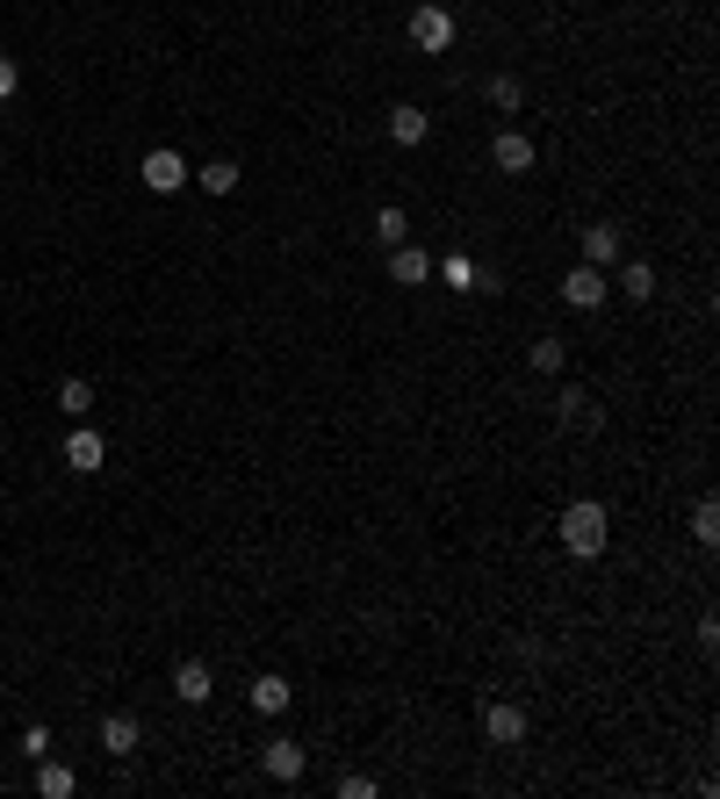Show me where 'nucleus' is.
Instances as JSON below:
<instances>
[{
	"label": "nucleus",
	"instance_id": "obj_7",
	"mask_svg": "<svg viewBox=\"0 0 720 799\" xmlns=\"http://www.w3.org/2000/svg\"><path fill=\"white\" fill-rule=\"evenodd\" d=\"M174 699L180 706H209V699H217V670H209L203 655H188V663L174 670Z\"/></svg>",
	"mask_w": 720,
	"mask_h": 799
},
{
	"label": "nucleus",
	"instance_id": "obj_18",
	"mask_svg": "<svg viewBox=\"0 0 720 799\" xmlns=\"http://www.w3.org/2000/svg\"><path fill=\"white\" fill-rule=\"evenodd\" d=\"M526 361H533V375H562V367H570V346L562 339H533Z\"/></svg>",
	"mask_w": 720,
	"mask_h": 799
},
{
	"label": "nucleus",
	"instance_id": "obj_8",
	"mask_svg": "<svg viewBox=\"0 0 720 799\" xmlns=\"http://www.w3.org/2000/svg\"><path fill=\"white\" fill-rule=\"evenodd\" d=\"M490 166H497V174H533V137L497 130L490 137Z\"/></svg>",
	"mask_w": 720,
	"mask_h": 799
},
{
	"label": "nucleus",
	"instance_id": "obj_12",
	"mask_svg": "<svg viewBox=\"0 0 720 799\" xmlns=\"http://www.w3.org/2000/svg\"><path fill=\"white\" fill-rule=\"evenodd\" d=\"M245 699H253V713L282 720L288 706H296V684H288V678H253V691H245Z\"/></svg>",
	"mask_w": 720,
	"mask_h": 799
},
{
	"label": "nucleus",
	"instance_id": "obj_21",
	"mask_svg": "<svg viewBox=\"0 0 720 799\" xmlns=\"http://www.w3.org/2000/svg\"><path fill=\"white\" fill-rule=\"evenodd\" d=\"M375 230H382V245H404V238H411V217L389 203V209H375Z\"/></svg>",
	"mask_w": 720,
	"mask_h": 799
},
{
	"label": "nucleus",
	"instance_id": "obj_10",
	"mask_svg": "<svg viewBox=\"0 0 720 799\" xmlns=\"http://www.w3.org/2000/svg\"><path fill=\"white\" fill-rule=\"evenodd\" d=\"M101 461H109V440L95 433V425H72V440H66V468H80V475H95Z\"/></svg>",
	"mask_w": 720,
	"mask_h": 799
},
{
	"label": "nucleus",
	"instance_id": "obj_11",
	"mask_svg": "<svg viewBox=\"0 0 720 799\" xmlns=\"http://www.w3.org/2000/svg\"><path fill=\"white\" fill-rule=\"evenodd\" d=\"M425 130H433V116H425L418 109V101H396V109H389V145H425Z\"/></svg>",
	"mask_w": 720,
	"mask_h": 799
},
{
	"label": "nucleus",
	"instance_id": "obj_5",
	"mask_svg": "<svg viewBox=\"0 0 720 799\" xmlns=\"http://www.w3.org/2000/svg\"><path fill=\"white\" fill-rule=\"evenodd\" d=\"M605 296H612L605 267H570V274H562V303H570V310H599Z\"/></svg>",
	"mask_w": 720,
	"mask_h": 799
},
{
	"label": "nucleus",
	"instance_id": "obj_26",
	"mask_svg": "<svg viewBox=\"0 0 720 799\" xmlns=\"http://www.w3.org/2000/svg\"><path fill=\"white\" fill-rule=\"evenodd\" d=\"M14 87H22V66H14V58H0V101H14Z\"/></svg>",
	"mask_w": 720,
	"mask_h": 799
},
{
	"label": "nucleus",
	"instance_id": "obj_15",
	"mask_svg": "<svg viewBox=\"0 0 720 799\" xmlns=\"http://www.w3.org/2000/svg\"><path fill=\"white\" fill-rule=\"evenodd\" d=\"M584 267H620V224H591L584 230Z\"/></svg>",
	"mask_w": 720,
	"mask_h": 799
},
{
	"label": "nucleus",
	"instance_id": "obj_16",
	"mask_svg": "<svg viewBox=\"0 0 720 799\" xmlns=\"http://www.w3.org/2000/svg\"><path fill=\"white\" fill-rule=\"evenodd\" d=\"M58 411H66V418H87V411H95V382L66 375V382H58Z\"/></svg>",
	"mask_w": 720,
	"mask_h": 799
},
{
	"label": "nucleus",
	"instance_id": "obj_14",
	"mask_svg": "<svg viewBox=\"0 0 720 799\" xmlns=\"http://www.w3.org/2000/svg\"><path fill=\"white\" fill-rule=\"evenodd\" d=\"M37 792L43 799H72V792H80V771L58 763V757H37Z\"/></svg>",
	"mask_w": 720,
	"mask_h": 799
},
{
	"label": "nucleus",
	"instance_id": "obj_24",
	"mask_svg": "<svg viewBox=\"0 0 720 799\" xmlns=\"http://www.w3.org/2000/svg\"><path fill=\"white\" fill-rule=\"evenodd\" d=\"M332 792H339V799H375L382 786H375V778H361V771H354V778H339V786H332Z\"/></svg>",
	"mask_w": 720,
	"mask_h": 799
},
{
	"label": "nucleus",
	"instance_id": "obj_2",
	"mask_svg": "<svg viewBox=\"0 0 720 799\" xmlns=\"http://www.w3.org/2000/svg\"><path fill=\"white\" fill-rule=\"evenodd\" d=\"M411 51H425V58L454 51V14L440 8V0H425V8H411Z\"/></svg>",
	"mask_w": 720,
	"mask_h": 799
},
{
	"label": "nucleus",
	"instance_id": "obj_9",
	"mask_svg": "<svg viewBox=\"0 0 720 799\" xmlns=\"http://www.w3.org/2000/svg\"><path fill=\"white\" fill-rule=\"evenodd\" d=\"M389 282L396 288H425L433 282V253H418V245H389Z\"/></svg>",
	"mask_w": 720,
	"mask_h": 799
},
{
	"label": "nucleus",
	"instance_id": "obj_4",
	"mask_svg": "<svg viewBox=\"0 0 720 799\" xmlns=\"http://www.w3.org/2000/svg\"><path fill=\"white\" fill-rule=\"evenodd\" d=\"M137 180H145L151 195H174V188H188V159H180L174 145H159V151H145V166H137Z\"/></svg>",
	"mask_w": 720,
	"mask_h": 799
},
{
	"label": "nucleus",
	"instance_id": "obj_20",
	"mask_svg": "<svg viewBox=\"0 0 720 799\" xmlns=\"http://www.w3.org/2000/svg\"><path fill=\"white\" fill-rule=\"evenodd\" d=\"M692 541H707V548L720 541V504H713V497H699V504H692Z\"/></svg>",
	"mask_w": 720,
	"mask_h": 799
},
{
	"label": "nucleus",
	"instance_id": "obj_25",
	"mask_svg": "<svg viewBox=\"0 0 720 799\" xmlns=\"http://www.w3.org/2000/svg\"><path fill=\"white\" fill-rule=\"evenodd\" d=\"M22 757H29V763L51 757V728H22Z\"/></svg>",
	"mask_w": 720,
	"mask_h": 799
},
{
	"label": "nucleus",
	"instance_id": "obj_13",
	"mask_svg": "<svg viewBox=\"0 0 720 799\" xmlns=\"http://www.w3.org/2000/svg\"><path fill=\"white\" fill-rule=\"evenodd\" d=\"M137 742H145L137 713H109V720H101V749H109V757H137Z\"/></svg>",
	"mask_w": 720,
	"mask_h": 799
},
{
	"label": "nucleus",
	"instance_id": "obj_22",
	"mask_svg": "<svg viewBox=\"0 0 720 799\" xmlns=\"http://www.w3.org/2000/svg\"><path fill=\"white\" fill-rule=\"evenodd\" d=\"M490 101H497V109L512 116V109H526V87H519L512 72H497V80H490Z\"/></svg>",
	"mask_w": 720,
	"mask_h": 799
},
{
	"label": "nucleus",
	"instance_id": "obj_23",
	"mask_svg": "<svg viewBox=\"0 0 720 799\" xmlns=\"http://www.w3.org/2000/svg\"><path fill=\"white\" fill-rule=\"evenodd\" d=\"M440 274H447V288H476V267H469L462 253H447V259H440Z\"/></svg>",
	"mask_w": 720,
	"mask_h": 799
},
{
	"label": "nucleus",
	"instance_id": "obj_17",
	"mask_svg": "<svg viewBox=\"0 0 720 799\" xmlns=\"http://www.w3.org/2000/svg\"><path fill=\"white\" fill-rule=\"evenodd\" d=\"M620 296L627 303H649L655 296V267H649V259H627V267H620Z\"/></svg>",
	"mask_w": 720,
	"mask_h": 799
},
{
	"label": "nucleus",
	"instance_id": "obj_3",
	"mask_svg": "<svg viewBox=\"0 0 720 799\" xmlns=\"http://www.w3.org/2000/svg\"><path fill=\"white\" fill-rule=\"evenodd\" d=\"M259 771H267L274 786H296V778L310 771V749H303V742H288V734H274V742L259 749Z\"/></svg>",
	"mask_w": 720,
	"mask_h": 799
},
{
	"label": "nucleus",
	"instance_id": "obj_6",
	"mask_svg": "<svg viewBox=\"0 0 720 799\" xmlns=\"http://www.w3.org/2000/svg\"><path fill=\"white\" fill-rule=\"evenodd\" d=\"M483 734H490L497 749H519V742H526V706H512V699L483 706Z\"/></svg>",
	"mask_w": 720,
	"mask_h": 799
},
{
	"label": "nucleus",
	"instance_id": "obj_19",
	"mask_svg": "<svg viewBox=\"0 0 720 799\" xmlns=\"http://www.w3.org/2000/svg\"><path fill=\"white\" fill-rule=\"evenodd\" d=\"M188 180H203V195H231L238 188V166L231 159H209L203 174H188Z\"/></svg>",
	"mask_w": 720,
	"mask_h": 799
},
{
	"label": "nucleus",
	"instance_id": "obj_1",
	"mask_svg": "<svg viewBox=\"0 0 720 799\" xmlns=\"http://www.w3.org/2000/svg\"><path fill=\"white\" fill-rule=\"evenodd\" d=\"M562 555H576V562H599L605 555V541H612V512L599 497H576V504H562Z\"/></svg>",
	"mask_w": 720,
	"mask_h": 799
}]
</instances>
